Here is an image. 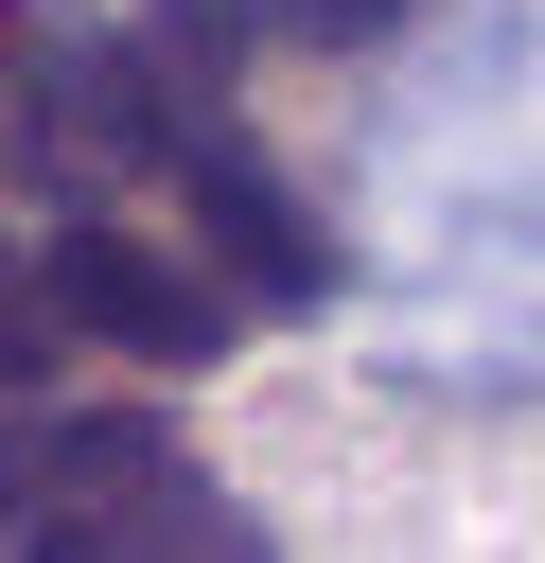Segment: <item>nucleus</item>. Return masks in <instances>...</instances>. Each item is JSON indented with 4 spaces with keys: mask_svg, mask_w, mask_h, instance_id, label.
Listing matches in <instances>:
<instances>
[{
    "mask_svg": "<svg viewBox=\"0 0 545 563\" xmlns=\"http://www.w3.org/2000/svg\"><path fill=\"white\" fill-rule=\"evenodd\" d=\"M0 545H53V563L193 545V563H229V545H264V528L193 475L176 422H141V405H18V387H0Z\"/></svg>",
    "mask_w": 545,
    "mask_h": 563,
    "instance_id": "f257e3e1",
    "label": "nucleus"
},
{
    "mask_svg": "<svg viewBox=\"0 0 545 563\" xmlns=\"http://www.w3.org/2000/svg\"><path fill=\"white\" fill-rule=\"evenodd\" d=\"M35 299H53L70 334L141 352V369H211V352L246 334V282H211L193 246H158L123 194H70V211L35 229Z\"/></svg>",
    "mask_w": 545,
    "mask_h": 563,
    "instance_id": "f03ea898",
    "label": "nucleus"
},
{
    "mask_svg": "<svg viewBox=\"0 0 545 563\" xmlns=\"http://www.w3.org/2000/svg\"><path fill=\"white\" fill-rule=\"evenodd\" d=\"M53 352H70V317L35 299V246H0V387H35Z\"/></svg>",
    "mask_w": 545,
    "mask_h": 563,
    "instance_id": "7ed1b4c3",
    "label": "nucleus"
},
{
    "mask_svg": "<svg viewBox=\"0 0 545 563\" xmlns=\"http://www.w3.org/2000/svg\"><path fill=\"white\" fill-rule=\"evenodd\" d=\"M281 35H316V53H369V35H404V0H264Z\"/></svg>",
    "mask_w": 545,
    "mask_h": 563,
    "instance_id": "20e7f679",
    "label": "nucleus"
}]
</instances>
